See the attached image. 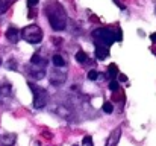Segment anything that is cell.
Instances as JSON below:
<instances>
[{
  "label": "cell",
  "instance_id": "3957f363",
  "mask_svg": "<svg viewBox=\"0 0 156 146\" xmlns=\"http://www.w3.org/2000/svg\"><path fill=\"white\" fill-rule=\"evenodd\" d=\"M20 37L30 44H38L43 40V31L37 24H29L20 31Z\"/></svg>",
  "mask_w": 156,
  "mask_h": 146
},
{
  "label": "cell",
  "instance_id": "2e32d148",
  "mask_svg": "<svg viewBox=\"0 0 156 146\" xmlns=\"http://www.w3.org/2000/svg\"><path fill=\"white\" fill-rule=\"evenodd\" d=\"M97 78H99V72H97L96 69H93V70L88 72V79H90V81H96Z\"/></svg>",
  "mask_w": 156,
  "mask_h": 146
},
{
  "label": "cell",
  "instance_id": "9c48e42d",
  "mask_svg": "<svg viewBox=\"0 0 156 146\" xmlns=\"http://www.w3.org/2000/svg\"><path fill=\"white\" fill-rule=\"evenodd\" d=\"M6 38H8L9 43H14V44L18 43V40H20V31L17 28H9L6 31Z\"/></svg>",
  "mask_w": 156,
  "mask_h": 146
},
{
  "label": "cell",
  "instance_id": "e0dca14e",
  "mask_svg": "<svg viewBox=\"0 0 156 146\" xmlns=\"http://www.w3.org/2000/svg\"><path fill=\"white\" fill-rule=\"evenodd\" d=\"M118 88H120V84H118V81L112 79V81L109 82V90H111V92H117Z\"/></svg>",
  "mask_w": 156,
  "mask_h": 146
},
{
  "label": "cell",
  "instance_id": "6da1fadb",
  "mask_svg": "<svg viewBox=\"0 0 156 146\" xmlns=\"http://www.w3.org/2000/svg\"><path fill=\"white\" fill-rule=\"evenodd\" d=\"M44 11L47 14L49 23H50L53 31H64L67 28V14H65V9L58 2H52L50 5H47Z\"/></svg>",
  "mask_w": 156,
  "mask_h": 146
},
{
  "label": "cell",
  "instance_id": "ba28073f",
  "mask_svg": "<svg viewBox=\"0 0 156 146\" xmlns=\"http://www.w3.org/2000/svg\"><path fill=\"white\" fill-rule=\"evenodd\" d=\"M11 92H12L11 84H3V85H0V103H6V102L9 100Z\"/></svg>",
  "mask_w": 156,
  "mask_h": 146
},
{
  "label": "cell",
  "instance_id": "ac0fdd59",
  "mask_svg": "<svg viewBox=\"0 0 156 146\" xmlns=\"http://www.w3.org/2000/svg\"><path fill=\"white\" fill-rule=\"evenodd\" d=\"M82 145L83 146H94L93 145V137H91V136H85L83 140H82Z\"/></svg>",
  "mask_w": 156,
  "mask_h": 146
},
{
  "label": "cell",
  "instance_id": "44dd1931",
  "mask_svg": "<svg viewBox=\"0 0 156 146\" xmlns=\"http://www.w3.org/2000/svg\"><path fill=\"white\" fill-rule=\"evenodd\" d=\"M8 67L12 69V70H15V69H17V64H15V62H11V64H8Z\"/></svg>",
  "mask_w": 156,
  "mask_h": 146
},
{
  "label": "cell",
  "instance_id": "cb8c5ba5",
  "mask_svg": "<svg viewBox=\"0 0 156 146\" xmlns=\"http://www.w3.org/2000/svg\"><path fill=\"white\" fill-rule=\"evenodd\" d=\"M73 146H77V145H73Z\"/></svg>",
  "mask_w": 156,
  "mask_h": 146
},
{
  "label": "cell",
  "instance_id": "4fadbf2b",
  "mask_svg": "<svg viewBox=\"0 0 156 146\" xmlns=\"http://www.w3.org/2000/svg\"><path fill=\"white\" fill-rule=\"evenodd\" d=\"M108 76H109V78H112V79H114L115 76H118V67H117L114 62L108 66Z\"/></svg>",
  "mask_w": 156,
  "mask_h": 146
},
{
  "label": "cell",
  "instance_id": "52a82bcc",
  "mask_svg": "<svg viewBox=\"0 0 156 146\" xmlns=\"http://www.w3.org/2000/svg\"><path fill=\"white\" fill-rule=\"evenodd\" d=\"M120 137H121V129H120V128H115V129L109 134V137H108V140H106V146H117L118 142H120Z\"/></svg>",
  "mask_w": 156,
  "mask_h": 146
},
{
  "label": "cell",
  "instance_id": "5b68a950",
  "mask_svg": "<svg viewBox=\"0 0 156 146\" xmlns=\"http://www.w3.org/2000/svg\"><path fill=\"white\" fill-rule=\"evenodd\" d=\"M49 81H50V84H52V85H55V87L62 85V84L67 81V73H65V72H61V70L56 67L53 72H50Z\"/></svg>",
  "mask_w": 156,
  "mask_h": 146
},
{
  "label": "cell",
  "instance_id": "7402d4cb",
  "mask_svg": "<svg viewBox=\"0 0 156 146\" xmlns=\"http://www.w3.org/2000/svg\"><path fill=\"white\" fill-rule=\"evenodd\" d=\"M150 40H152L153 43H156V32H153V34L150 35Z\"/></svg>",
  "mask_w": 156,
  "mask_h": 146
},
{
  "label": "cell",
  "instance_id": "7c38bea8",
  "mask_svg": "<svg viewBox=\"0 0 156 146\" xmlns=\"http://www.w3.org/2000/svg\"><path fill=\"white\" fill-rule=\"evenodd\" d=\"M52 61H53V64H55V67H65L67 66V61L61 56V55H53V58H52Z\"/></svg>",
  "mask_w": 156,
  "mask_h": 146
},
{
  "label": "cell",
  "instance_id": "7a4b0ae2",
  "mask_svg": "<svg viewBox=\"0 0 156 146\" xmlns=\"http://www.w3.org/2000/svg\"><path fill=\"white\" fill-rule=\"evenodd\" d=\"M121 31H112L108 28H99L93 32V40L96 46H102V47H111L115 41H121Z\"/></svg>",
  "mask_w": 156,
  "mask_h": 146
},
{
  "label": "cell",
  "instance_id": "5bb4252c",
  "mask_svg": "<svg viewBox=\"0 0 156 146\" xmlns=\"http://www.w3.org/2000/svg\"><path fill=\"white\" fill-rule=\"evenodd\" d=\"M76 61H77L79 64H85V62L88 61V55H87L85 52H82V50H79V52L76 53Z\"/></svg>",
  "mask_w": 156,
  "mask_h": 146
},
{
  "label": "cell",
  "instance_id": "d4e9b609",
  "mask_svg": "<svg viewBox=\"0 0 156 146\" xmlns=\"http://www.w3.org/2000/svg\"><path fill=\"white\" fill-rule=\"evenodd\" d=\"M6 146H11V145H6Z\"/></svg>",
  "mask_w": 156,
  "mask_h": 146
},
{
  "label": "cell",
  "instance_id": "d6986e66",
  "mask_svg": "<svg viewBox=\"0 0 156 146\" xmlns=\"http://www.w3.org/2000/svg\"><path fill=\"white\" fill-rule=\"evenodd\" d=\"M38 2H40V0H27V6H29V8L37 6V5H38Z\"/></svg>",
  "mask_w": 156,
  "mask_h": 146
},
{
  "label": "cell",
  "instance_id": "277c9868",
  "mask_svg": "<svg viewBox=\"0 0 156 146\" xmlns=\"http://www.w3.org/2000/svg\"><path fill=\"white\" fill-rule=\"evenodd\" d=\"M27 85H29V88L34 92V102H32V105H34V108H37V110H41V108H44L46 105H47V92H46V88H43V87H40V85H37V84H34V82H27Z\"/></svg>",
  "mask_w": 156,
  "mask_h": 146
},
{
  "label": "cell",
  "instance_id": "ffe728a7",
  "mask_svg": "<svg viewBox=\"0 0 156 146\" xmlns=\"http://www.w3.org/2000/svg\"><path fill=\"white\" fill-rule=\"evenodd\" d=\"M118 81H120V82H126V81H127V76H126V75L118 73Z\"/></svg>",
  "mask_w": 156,
  "mask_h": 146
},
{
  "label": "cell",
  "instance_id": "8fae6325",
  "mask_svg": "<svg viewBox=\"0 0 156 146\" xmlns=\"http://www.w3.org/2000/svg\"><path fill=\"white\" fill-rule=\"evenodd\" d=\"M109 56V49L108 47H102V46H96V58L97 59H106Z\"/></svg>",
  "mask_w": 156,
  "mask_h": 146
},
{
  "label": "cell",
  "instance_id": "30bf717a",
  "mask_svg": "<svg viewBox=\"0 0 156 146\" xmlns=\"http://www.w3.org/2000/svg\"><path fill=\"white\" fill-rule=\"evenodd\" d=\"M30 64L32 66H37V67H41V69H46L47 67V59L41 58L38 53H35L32 58H30Z\"/></svg>",
  "mask_w": 156,
  "mask_h": 146
},
{
  "label": "cell",
  "instance_id": "9a60e30c",
  "mask_svg": "<svg viewBox=\"0 0 156 146\" xmlns=\"http://www.w3.org/2000/svg\"><path fill=\"white\" fill-rule=\"evenodd\" d=\"M112 111H114V105H112V102H105L103 103V113L111 114Z\"/></svg>",
  "mask_w": 156,
  "mask_h": 146
},
{
  "label": "cell",
  "instance_id": "8992f818",
  "mask_svg": "<svg viewBox=\"0 0 156 146\" xmlns=\"http://www.w3.org/2000/svg\"><path fill=\"white\" fill-rule=\"evenodd\" d=\"M26 72H27V75H30L37 81H40V79H43L46 76V69H41V67H37V66L26 67Z\"/></svg>",
  "mask_w": 156,
  "mask_h": 146
},
{
  "label": "cell",
  "instance_id": "603a6c76",
  "mask_svg": "<svg viewBox=\"0 0 156 146\" xmlns=\"http://www.w3.org/2000/svg\"><path fill=\"white\" fill-rule=\"evenodd\" d=\"M0 64H2V59H0Z\"/></svg>",
  "mask_w": 156,
  "mask_h": 146
}]
</instances>
